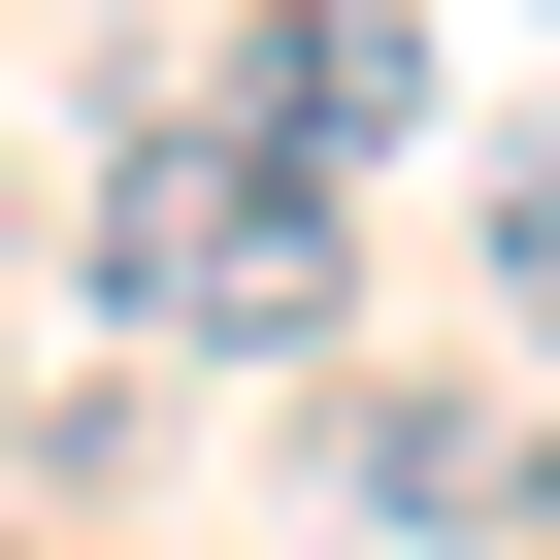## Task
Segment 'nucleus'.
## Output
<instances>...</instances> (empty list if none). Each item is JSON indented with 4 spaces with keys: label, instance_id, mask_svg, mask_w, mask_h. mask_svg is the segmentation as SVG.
I'll use <instances>...</instances> for the list:
<instances>
[{
    "label": "nucleus",
    "instance_id": "obj_4",
    "mask_svg": "<svg viewBox=\"0 0 560 560\" xmlns=\"http://www.w3.org/2000/svg\"><path fill=\"white\" fill-rule=\"evenodd\" d=\"M494 298L560 330V132H494Z\"/></svg>",
    "mask_w": 560,
    "mask_h": 560
},
{
    "label": "nucleus",
    "instance_id": "obj_1",
    "mask_svg": "<svg viewBox=\"0 0 560 560\" xmlns=\"http://www.w3.org/2000/svg\"><path fill=\"white\" fill-rule=\"evenodd\" d=\"M330 298H363L330 165H264L231 100H132V132H100V330H165V363H298Z\"/></svg>",
    "mask_w": 560,
    "mask_h": 560
},
{
    "label": "nucleus",
    "instance_id": "obj_5",
    "mask_svg": "<svg viewBox=\"0 0 560 560\" xmlns=\"http://www.w3.org/2000/svg\"><path fill=\"white\" fill-rule=\"evenodd\" d=\"M527 560H560V429H527Z\"/></svg>",
    "mask_w": 560,
    "mask_h": 560
},
{
    "label": "nucleus",
    "instance_id": "obj_3",
    "mask_svg": "<svg viewBox=\"0 0 560 560\" xmlns=\"http://www.w3.org/2000/svg\"><path fill=\"white\" fill-rule=\"evenodd\" d=\"M330 494H363V527H494L527 429H494V396H330Z\"/></svg>",
    "mask_w": 560,
    "mask_h": 560
},
{
    "label": "nucleus",
    "instance_id": "obj_2",
    "mask_svg": "<svg viewBox=\"0 0 560 560\" xmlns=\"http://www.w3.org/2000/svg\"><path fill=\"white\" fill-rule=\"evenodd\" d=\"M198 100H231V132H264V165H330V198H363V165H396V132H429V34H396V0H264V34H231V67H198Z\"/></svg>",
    "mask_w": 560,
    "mask_h": 560
}]
</instances>
